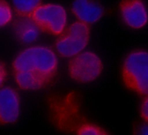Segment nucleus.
Masks as SVG:
<instances>
[{
    "instance_id": "1",
    "label": "nucleus",
    "mask_w": 148,
    "mask_h": 135,
    "mask_svg": "<svg viewBox=\"0 0 148 135\" xmlns=\"http://www.w3.org/2000/svg\"><path fill=\"white\" fill-rule=\"evenodd\" d=\"M46 104L51 123L62 133L74 134L78 126L88 119L75 91L51 94L47 97Z\"/></svg>"
},
{
    "instance_id": "12",
    "label": "nucleus",
    "mask_w": 148,
    "mask_h": 135,
    "mask_svg": "<svg viewBox=\"0 0 148 135\" xmlns=\"http://www.w3.org/2000/svg\"><path fill=\"white\" fill-rule=\"evenodd\" d=\"M42 0H11L12 6L21 16H30L42 3Z\"/></svg>"
},
{
    "instance_id": "2",
    "label": "nucleus",
    "mask_w": 148,
    "mask_h": 135,
    "mask_svg": "<svg viewBox=\"0 0 148 135\" xmlns=\"http://www.w3.org/2000/svg\"><path fill=\"white\" fill-rule=\"evenodd\" d=\"M58 55L54 49L45 45H32L19 52L12 63L13 72H30L40 74L50 81L58 70Z\"/></svg>"
},
{
    "instance_id": "7",
    "label": "nucleus",
    "mask_w": 148,
    "mask_h": 135,
    "mask_svg": "<svg viewBox=\"0 0 148 135\" xmlns=\"http://www.w3.org/2000/svg\"><path fill=\"white\" fill-rule=\"evenodd\" d=\"M118 14L123 24L133 31H139L148 25V7L143 0H120Z\"/></svg>"
},
{
    "instance_id": "10",
    "label": "nucleus",
    "mask_w": 148,
    "mask_h": 135,
    "mask_svg": "<svg viewBox=\"0 0 148 135\" xmlns=\"http://www.w3.org/2000/svg\"><path fill=\"white\" fill-rule=\"evenodd\" d=\"M40 31L30 16H21L13 25V32L16 38L24 44H32L36 42L40 36Z\"/></svg>"
},
{
    "instance_id": "13",
    "label": "nucleus",
    "mask_w": 148,
    "mask_h": 135,
    "mask_svg": "<svg viewBox=\"0 0 148 135\" xmlns=\"http://www.w3.org/2000/svg\"><path fill=\"white\" fill-rule=\"evenodd\" d=\"M73 135H110V133L99 124L89 119L81 123Z\"/></svg>"
},
{
    "instance_id": "6",
    "label": "nucleus",
    "mask_w": 148,
    "mask_h": 135,
    "mask_svg": "<svg viewBox=\"0 0 148 135\" xmlns=\"http://www.w3.org/2000/svg\"><path fill=\"white\" fill-rule=\"evenodd\" d=\"M31 17L40 30L53 36H60L69 24L67 10L58 3H42Z\"/></svg>"
},
{
    "instance_id": "8",
    "label": "nucleus",
    "mask_w": 148,
    "mask_h": 135,
    "mask_svg": "<svg viewBox=\"0 0 148 135\" xmlns=\"http://www.w3.org/2000/svg\"><path fill=\"white\" fill-rule=\"evenodd\" d=\"M21 101L18 92L11 87L0 88V125H10L19 119Z\"/></svg>"
},
{
    "instance_id": "5",
    "label": "nucleus",
    "mask_w": 148,
    "mask_h": 135,
    "mask_svg": "<svg viewBox=\"0 0 148 135\" xmlns=\"http://www.w3.org/2000/svg\"><path fill=\"white\" fill-rule=\"evenodd\" d=\"M90 39V26L75 20L58 36L54 50L58 56L69 59L86 50Z\"/></svg>"
},
{
    "instance_id": "4",
    "label": "nucleus",
    "mask_w": 148,
    "mask_h": 135,
    "mask_svg": "<svg viewBox=\"0 0 148 135\" xmlns=\"http://www.w3.org/2000/svg\"><path fill=\"white\" fill-rule=\"evenodd\" d=\"M102 57L95 51L86 49L68 59L67 74L74 82L88 85L98 81L105 70Z\"/></svg>"
},
{
    "instance_id": "15",
    "label": "nucleus",
    "mask_w": 148,
    "mask_h": 135,
    "mask_svg": "<svg viewBox=\"0 0 148 135\" xmlns=\"http://www.w3.org/2000/svg\"><path fill=\"white\" fill-rule=\"evenodd\" d=\"M142 97L139 106V114L143 122L148 125V94Z\"/></svg>"
},
{
    "instance_id": "16",
    "label": "nucleus",
    "mask_w": 148,
    "mask_h": 135,
    "mask_svg": "<svg viewBox=\"0 0 148 135\" xmlns=\"http://www.w3.org/2000/svg\"><path fill=\"white\" fill-rule=\"evenodd\" d=\"M133 135H148V125L143 122L137 125L134 129Z\"/></svg>"
},
{
    "instance_id": "3",
    "label": "nucleus",
    "mask_w": 148,
    "mask_h": 135,
    "mask_svg": "<svg viewBox=\"0 0 148 135\" xmlns=\"http://www.w3.org/2000/svg\"><path fill=\"white\" fill-rule=\"evenodd\" d=\"M123 86L131 92L144 96L148 94V50L135 48L123 58L120 68Z\"/></svg>"
},
{
    "instance_id": "17",
    "label": "nucleus",
    "mask_w": 148,
    "mask_h": 135,
    "mask_svg": "<svg viewBox=\"0 0 148 135\" xmlns=\"http://www.w3.org/2000/svg\"><path fill=\"white\" fill-rule=\"evenodd\" d=\"M7 78V70L5 65L0 61V88L3 86Z\"/></svg>"
},
{
    "instance_id": "14",
    "label": "nucleus",
    "mask_w": 148,
    "mask_h": 135,
    "mask_svg": "<svg viewBox=\"0 0 148 135\" xmlns=\"http://www.w3.org/2000/svg\"><path fill=\"white\" fill-rule=\"evenodd\" d=\"M13 18L12 6L5 0H0V28L8 25Z\"/></svg>"
},
{
    "instance_id": "11",
    "label": "nucleus",
    "mask_w": 148,
    "mask_h": 135,
    "mask_svg": "<svg viewBox=\"0 0 148 135\" xmlns=\"http://www.w3.org/2000/svg\"><path fill=\"white\" fill-rule=\"evenodd\" d=\"M14 78L17 85L25 91L40 89L51 82L40 74L25 71L14 72Z\"/></svg>"
},
{
    "instance_id": "9",
    "label": "nucleus",
    "mask_w": 148,
    "mask_h": 135,
    "mask_svg": "<svg viewBox=\"0 0 148 135\" xmlns=\"http://www.w3.org/2000/svg\"><path fill=\"white\" fill-rule=\"evenodd\" d=\"M70 9L76 21L89 26L99 22L105 14V9L99 0H72Z\"/></svg>"
}]
</instances>
